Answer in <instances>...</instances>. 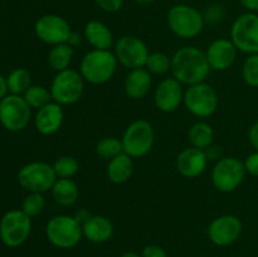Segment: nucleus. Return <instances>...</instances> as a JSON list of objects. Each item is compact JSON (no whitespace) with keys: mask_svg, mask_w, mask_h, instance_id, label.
<instances>
[{"mask_svg":"<svg viewBox=\"0 0 258 257\" xmlns=\"http://www.w3.org/2000/svg\"><path fill=\"white\" fill-rule=\"evenodd\" d=\"M231 40L236 48L246 54L258 53V15L247 12L233 22Z\"/></svg>","mask_w":258,"mask_h":257,"instance_id":"obj_11","label":"nucleus"},{"mask_svg":"<svg viewBox=\"0 0 258 257\" xmlns=\"http://www.w3.org/2000/svg\"><path fill=\"white\" fill-rule=\"evenodd\" d=\"M248 138H249V143L252 144L256 151H258V121L254 122L253 125L251 126L248 133Z\"/></svg>","mask_w":258,"mask_h":257,"instance_id":"obj_39","label":"nucleus"},{"mask_svg":"<svg viewBox=\"0 0 258 257\" xmlns=\"http://www.w3.org/2000/svg\"><path fill=\"white\" fill-rule=\"evenodd\" d=\"M34 32L43 43L57 45L68 42L72 29L70 23L60 15L45 14L35 22Z\"/></svg>","mask_w":258,"mask_h":257,"instance_id":"obj_14","label":"nucleus"},{"mask_svg":"<svg viewBox=\"0 0 258 257\" xmlns=\"http://www.w3.org/2000/svg\"><path fill=\"white\" fill-rule=\"evenodd\" d=\"M96 5L106 13H117L122 9L123 0H95Z\"/></svg>","mask_w":258,"mask_h":257,"instance_id":"obj_34","label":"nucleus"},{"mask_svg":"<svg viewBox=\"0 0 258 257\" xmlns=\"http://www.w3.org/2000/svg\"><path fill=\"white\" fill-rule=\"evenodd\" d=\"M184 102L183 85L174 77L161 81L154 92V103L161 112L170 113Z\"/></svg>","mask_w":258,"mask_h":257,"instance_id":"obj_16","label":"nucleus"},{"mask_svg":"<svg viewBox=\"0 0 258 257\" xmlns=\"http://www.w3.org/2000/svg\"><path fill=\"white\" fill-rule=\"evenodd\" d=\"M222 18H223V10L219 7H209L208 9H207L206 15H204V19L212 20V22L214 23L221 20Z\"/></svg>","mask_w":258,"mask_h":257,"instance_id":"obj_37","label":"nucleus"},{"mask_svg":"<svg viewBox=\"0 0 258 257\" xmlns=\"http://www.w3.org/2000/svg\"><path fill=\"white\" fill-rule=\"evenodd\" d=\"M188 138L191 146L202 149V150H206L208 146H211L213 144V127L209 123L204 122V121H197L189 128Z\"/></svg>","mask_w":258,"mask_h":257,"instance_id":"obj_26","label":"nucleus"},{"mask_svg":"<svg viewBox=\"0 0 258 257\" xmlns=\"http://www.w3.org/2000/svg\"><path fill=\"white\" fill-rule=\"evenodd\" d=\"M141 257H168V253L158 244H148L144 247Z\"/></svg>","mask_w":258,"mask_h":257,"instance_id":"obj_36","label":"nucleus"},{"mask_svg":"<svg viewBox=\"0 0 258 257\" xmlns=\"http://www.w3.org/2000/svg\"><path fill=\"white\" fill-rule=\"evenodd\" d=\"M45 236L57 248H73L83 237L82 224L76 219V217L59 214L49 219L45 227Z\"/></svg>","mask_w":258,"mask_h":257,"instance_id":"obj_4","label":"nucleus"},{"mask_svg":"<svg viewBox=\"0 0 258 257\" xmlns=\"http://www.w3.org/2000/svg\"><path fill=\"white\" fill-rule=\"evenodd\" d=\"M123 153V146L121 139L115 138V136H107L103 138L96 144V154L100 158L106 159V160H111L115 156L120 155Z\"/></svg>","mask_w":258,"mask_h":257,"instance_id":"obj_29","label":"nucleus"},{"mask_svg":"<svg viewBox=\"0 0 258 257\" xmlns=\"http://www.w3.org/2000/svg\"><path fill=\"white\" fill-rule=\"evenodd\" d=\"M53 168L58 179H72L80 170V164L73 156L63 155L54 161Z\"/></svg>","mask_w":258,"mask_h":257,"instance_id":"obj_30","label":"nucleus"},{"mask_svg":"<svg viewBox=\"0 0 258 257\" xmlns=\"http://www.w3.org/2000/svg\"><path fill=\"white\" fill-rule=\"evenodd\" d=\"M133 2L138 3V4H141V5H148V4H151V3L156 2V0H133Z\"/></svg>","mask_w":258,"mask_h":257,"instance_id":"obj_43","label":"nucleus"},{"mask_svg":"<svg viewBox=\"0 0 258 257\" xmlns=\"http://www.w3.org/2000/svg\"><path fill=\"white\" fill-rule=\"evenodd\" d=\"M115 55L117 62L128 70L144 68L149 57L146 43L135 35H123L115 43Z\"/></svg>","mask_w":258,"mask_h":257,"instance_id":"obj_13","label":"nucleus"},{"mask_svg":"<svg viewBox=\"0 0 258 257\" xmlns=\"http://www.w3.org/2000/svg\"><path fill=\"white\" fill-rule=\"evenodd\" d=\"M7 83L12 95H24L25 91L32 86V76L27 68H15L7 77Z\"/></svg>","mask_w":258,"mask_h":257,"instance_id":"obj_27","label":"nucleus"},{"mask_svg":"<svg viewBox=\"0 0 258 257\" xmlns=\"http://www.w3.org/2000/svg\"><path fill=\"white\" fill-rule=\"evenodd\" d=\"M121 257H141L140 254L135 253V252H125Z\"/></svg>","mask_w":258,"mask_h":257,"instance_id":"obj_44","label":"nucleus"},{"mask_svg":"<svg viewBox=\"0 0 258 257\" xmlns=\"http://www.w3.org/2000/svg\"><path fill=\"white\" fill-rule=\"evenodd\" d=\"M145 68L153 75L163 76L171 70V58L164 52L150 53Z\"/></svg>","mask_w":258,"mask_h":257,"instance_id":"obj_31","label":"nucleus"},{"mask_svg":"<svg viewBox=\"0 0 258 257\" xmlns=\"http://www.w3.org/2000/svg\"><path fill=\"white\" fill-rule=\"evenodd\" d=\"M32 231V218L22 209L7 212L0 221V239L10 248L24 243Z\"/></svg>","mask_w":258,"mask_h":257,"instance_id":"obj_10","label":"nucleus"},{"mask_svg":"<svg viewBox=\"0 0 258 257\" xmlns=\"http://www.w3.org/2000/svg\"><path fill=\"white\" fill-rule=\"evenodd\" d=\"M45 199L42 193H29L22 203V211L30 218L37 217L44 211Z\"/></svg>","mask_w":258,"mask_h":257,"instance_id":"obj_32","label":"nucleus"},{"mask_svg":"<svg viewBox=\"0 0 258 257\" xmlns=\"http://www.w3.org/2000/svg\"><path fill=\"white\" fill-rule=\"evenodd\" d=\"M166 23L174 35L181 39H193L203 32L204 14L197 8L186 4H176L169 9Z\"/></svg>","mask_w":258,"mask_h":257,"instance_id":"obj_3","label":"nucleus"},{"mask_svg":"<svg viewBox=\"0 0 258 257\" xmlns=\"http://www.w3.org/2000/svg\"><path fill=\"white\" fill-rule=\"evenodd\" d=\"M73 55H75V48L71 47L68 43L53 45L48 53V65L55 72H62L70 68Z\"/></svg>","mask_w":258,"mask_h":257,"instance_id":"obj_25","label":"nucleus"},{"mask_svg":"<svg viewBox=\"0 0 258 257\" xmlns=\"http://www.w3.org/2000/svg\"><path fill=\"white\" fill-rule=\"evenodd\" d=\"M64 121V112L59 103L49 102L37 111L34 123L38 133L42 135L49 136L57 133L63 125Z\"/></svg>","mask_w":258,"mask_h":257,"instance_id":"obj_19","label":"nucleus"},{"mask_svg":"<svg viewBox=\"0 0 258 257\" xmlns=\"http://www.w3.org/2000/svg\"><path fill=\"white\" fill-rule=\"evenodd\" d=\"M57 175L53 165L44 161L25 164L18 171V181L29 193H45L52 190Z\"/></svg>","mask_w":258,"mask_h":257,"instance_id":"obj_7","label":"nucleus"},{"mask_svg":"<svg viewBox=\"0 0 258 257\" xmlns=\"http://www.w3.org/2000/svg\"><path fill=\"white\" fill-rule=\"evenodd\" d=\"M243 8H246L248 12L258 13V0H238Z\"/></svg>","mask_w":258,"mask_h":257,"instance_id":"obj_40","label":"nucleus"},{"mask_svg":"<svg viewBox=\"0 0 258 257\" xmlns=\"http://www.w3.org/2000/svg\"><path fill=\"white\" fill-rule=\"evenodd\" d=\"M208 161L206 151L194 146H189L179 153L175 166L180 175L191 179L202 175L206 171Z\"/></svg>","mask_w":258,"mask_h":257,"instance_id":"obj_18","label":"nucleus"},{"mask_svg":"<svg viewBox=\"0 0 258 257\" xmlns=\"http://www.w3.org/2000/svg\"><path fill=\"white\" fill-rule=\"evenodd\" d=\"M246 173L243 161L236 156H224L212 169V183L221 193H231L241 185Z\"/></svg>","mask_w":258,"mask_h":257,"instance_id":"obj_8","label":"nucleus"},{"mask_svg":"<svg viewBox=\"0 0 258 257\" xmlns=\"http://www.w3.org/2000/svg\"><path fill=\"white\" fill-rule=\"evenodd\" d=\"M50 95L54 102L60 106H71L77 103L85 92V80L80 71L68 70L57 72L50 83Z\"/></svg>","mask_w":258,"mask_h":257,"instance_id":"obj_5","label":"nucleus"},{"mask_svg":"<svg viewBox=\"0 0 258 257\" xmlns=\"http://www.w3.org/2000/svg\"><path fill=\"white\" fill-rule=\"evenodd\" d=\"M242 77L249 87H258V53L249 54L242 67Z\"/></svg>","mask_w":258,"mask_h":257,"instance_id":"obj_33","label":"nucleus"},{"mask_svg":"<svg viewBox=\"0 0 258 257\" xmlns=\"http://www.w3.org/2000/svg\"><path fill=\"white\" fill-rule=\"evenodd\" d=\"M171 73L181 85L191 86L206 82L211 66L207 60L206 52L193 45L179 48L171 57Z\"/></svg>","mask_w":258,"mask_h":257,"instance_id":"obj_1","label":"nucleus"},{"mask_svg":"<svg viewBox=\"0 0 258 257\" xmlns=\"http://www.w3.org/2000/svg\"><path fill=\"white\" fill-rule=\"evenodd\" d=\"M86 40L93 49L110 50L113 45V35L110 28L100 20H90L83 30Z\"/></svg>","mask_w":258,"mask_h":257,"instance_id":"obj_22","label":"nucleus"},{"mask_svg":"<svg viewBox=\"0 0 258 257\" xmlns=\"http://www.w3.org/2000/svg\"><path fill=\"white\" fill-rule=\"evenodd\" d=\"M242 226L241 219L233 214H224L217 217L208 226V237L216 246L226 247L234 243L241 237Z\"/></svg>","mask_w":258,"mask_h":257,"instance_id":"obj_15","label":"nucleus"},{"mask_svg":"<svg viewBox=\"0 0 258 257\" xmlns=\"http://www.w3.org/2000/svg\"><path fill=\"white\" fill-rule=\"evenodd\" d=\"M204 151H206V155H207V158H208V160L218 161L219 159H221V155H222L221 146L212 144V145L208 146V148H207Z\"/></svg>","mask_w":258,"mask_h":257,"instance_id":"obj_38","label":"nucleus"},{"mask_svg":"<svg viewBox=\"0 0 258 257\" xmlns=\"http://www.w3.org/2000/svg\"><path fill=\"white\" fill-rule=\"evenodd\" d=\"M107 178L113 184H123L130 180L134 173V161L130 155L126 153H121L120 155L115 156L113 159L108 160Z\"/></svg>","mask_w":258,"mask_h":257,"instance_id":"obj_23","label":"nucleus"},{"mask_svg":"<svg viewBox=\"0 0 258 257\" xmlns=\"http://www.w3.org/2000/svg\"><path fill=\"white\" fill-rule=\"evenodd\" d=\"M153 80L151 73L146 68H136L130 70L125 78L123 88L125 93L131 100H141L150 92Z\"/></svg>","mask_w":258,"mask_h":257,"instance_id":"obj_20","label":"nucleus"},{"mask_svg":"<svg viewBox=\"0 0 258 257\" xmlns=\"http://www.w3.org/2000/svg\"><path fill=\"white\" fill-rule=\"evenodd\" d=\"M67 43L71 45V47L75 48L76 45H78V44H80V43H81V35L78 34V33L72 32V33H71L70 39H68Z\"/></svg>","mask_w":258,"mask_h":257,"instance_id":"obj_42","label":"nucleus"},{"mask_svg":"<svg viewBox=\"0 0 258 257\" xmlns=\"http://www.w3.org/2000/svg\"><path fill=\"white\" fill-rule=\"evenodd\" d=\"M117 65V58L111 50L92 49L83 55L80 73L91 85H105L113 78Z\"/></svg>","mask_w":258,"mask_h":257,"instance_id":"obj_2","label":"nucleus"},{"mask_svg":"<svg viewBox=\"0 0 258 257\" xmlns=\"http://www.w3.org/2000/svg\"><path fill=\"white\" fill-rule=\"evenodd\" d=\"M8 92H9V90H8L7 78L3 75H0V100H3Z\"/></svg>","mask_w":258,"mask_h":257,"instance_id":"obj_41","label":"nucleus"},{"mask_svg":"<svg viewBox=\"0 0 258 257\" xmlns=\"http://www.w3.org/2000/svg\"><path fill=\"white\" fill-rule=\"evenodd\" d=\"M50 191L55 203L62 207L73 206L80 196L78 185L72 179H57Z\"/></svg>","mask_w":258,"mask_h":257,"instance_id":"obj_24","label":"nucleus"},{"mask_svg":"<svg viewBox=\"0 0 258 257\" xmlns=\"http://www.w3.org/2000/svg\"><path fill=\"white\" fill-rule=\"evenodd\" d=\"M183 103L191 115L206 118L216 112L219 100L213 86L207 82H201L188 86L184 92Z\"/></svg>","mask_w":258,"mask_h":257,"instance_id":"obj_9","label":"nucleus"},{"mask_svg":"<svg viewBox=\"0 0 258 257\" xmlns=\"http://www.w3.org/2000/svg\"><path fill=\"white\" fill-rule=\"evenodd\" d=\"M238 49L231 39L218 38L208 45L206 50V57L211 70L227 71L234 65Z\"/></svg>","mask_w":258,"mask_h":257,"instance_id":"obj_17","label":"nucleus"},{"mask_svg":"<svg viewBox=\"0 0 258 257\" xmlns=\"http://www.w3.org/2000/svg\"><path fill=\"white\" fill-rule=\"evenodd\" d=\"M30 106L23 96L9 95L0 100V122L12 133L24 130L30 121Z\"/></svg>","mask_w":258,"mask_h":257,"instance_id":"obj_12","label":"nucleus"},{"mask_svg":"<svg viewBox=\"0 0 258 257\" xmlns=\"http://www.w3.org/2000/svg\"><path fill=\"white\" fill-rule=\"evenodd\" d=\"M24 100L27 101L28 105L30 106V108H42L43 106L48 105L49 102H52V95H50V91L48 88H45L44 86L39 85H32L23 95Z\"/></svg>","mask_w":258,"mask_h":257,"instance_id":"obj_28","label":"nucleus"},{"mask_svg":"<svg viewBox=\"0 0 258 257\" xmlns=\"http://www.w3.org/2000/svg\"><path fill=\"white\" fill-rule=\"evenodd\" d=\"M121 141L123 153L130 155L133 159L144 158L150 153L155 141L153 125L144 118L133 121L126 127Z\"/></svg>","mask_w":258,"mask_h":257,"instance_id":"obj_6","label":"nucleus"},{"mask_svg":"<svg viewBox=\"0 0 258 257\" xmlns=\"http://www.w3.org/2000/svg\"><path fill=\"white\" fill-rule=\"evenodd\" d=\"M83 237L92 243H105L113 236V224L105 216H91L82 224Z\"/></svg>","mask_w":258,"mask_h":257,"instance_id":"obj_21","label":"nucleus"},{"mask_svg":"<svg viewBox=\"0 0 258 257\" xmlns=\"http://www.w3.org/2000/svg\"><path fill=\"white\" fill-rule=\"evenodd\" d=\"M243 164L247 173L253 176H258V151L249 154L246 160L243 161Z\"/></svg>","mask_w":258,"mask_h":257,"instance_id":"obj_35","label":"nucleus"}]
</instances>
